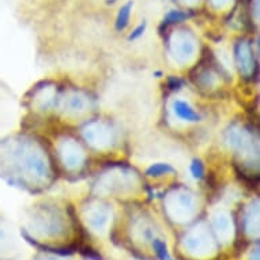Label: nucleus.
<instances>
[{
	"label": "nucleus",
	"instance_id": "f257e3e1",
	"mask_svg": "<svg viewBox=\"0 0 260 260\" xmlns=\"http://www.w3.org/2000/svg\"><path fill=\"white\" fill-rule=\"evenodd\" d=\"M175 113L177 115V117H180L181 120H185V121H199L201 120L199 113L193 111L191 105L184 103V101H176Z\"/></svg>",
	"mask_w": 260,
	"mask_h": 260
},
{
	"label": "nucleus",
	"instance_id": "f03ea898",
	"mask_svg": "<svg viewBox=\"0 0 260 260\" xmlns=\"http://www.w3.org/2000/svg\"><path fill=\"white\" fill-rule=\"evenodd\" d=\"M131 10H133V3L129 2L127 5H124L121 9L119 10L117 18H116V29L121 31L128 26L129 22V17H131Z\"/></svg>",
	"mask_w": 260,
	"mask_h": 260
},
{
	"label": "nucleus",
	"instance_id": "7ed1b4c3",
	"mask_svg": "<svg viewBox=\"0 0 260 260\" xmlns=\"http://www.w3.org/2000/svg\"><path fill=\"white\" fill-rule=\"evenodd\" d=\"M173 171V168L169 167V165H165V164H155L153 167L149 168V173L150 176H159V175H165L168 172Z\"/></svg>",
	"mask_w": 260,
	"mask_h": 260
},
{
	"label": "nucleus",
	"instance_id": "20e7f679",
	"mask_svg": "<svg viewBox=\"0 0 260 260\" xmlns=\"http://www.w3.org/2000/svg\"><path fill=\"white\" fill-rule=\"evenodd\" d=\"M187 18L188 14L183 13V11H171L165 18V21H167V23H175V22H183Z\"/></svg>",
	"mask_w": 260,
	"mask_h": 260
},
{
	"label": "nucleus",
	"instance_id": "39448f33",
	"mask_svg": "<svg viewBox=\"0 0 260 260\" xmlns=\"http://www.w3.org/2000/svg\"><path fill=\"white\" fill-rule=\"evenodd\" d=\"M154 248L157 249V253L159 255V257H161L162 260H172L171 256H169V253H168L167 251V247H165V244L161 243V241H154Z\"/></svg>",
	"mask_w": 260,
	"mask_h": 260
},
{
	"label": "nucleus",
	"instance_id": "423d86ee",
	"mask_svg": "<svg viewBox=\"0 0 260 260\" xmlns=\"http://www.w3.org/2000/svg\"><path fill=\"white\" fill-rule=\"evenodd\" d=\"M191 172L195 179H201L202 176H203V165L199 161H195L191 165Z\"/></svg>",
	"mask_w": 260,
	"mask_h": 260
},
{
	"label": "nucleus",
	"instance_id": "0eeeda50",
	"mask_svg": "<svg viewBox=\"0 0 260 260\" xmlns=\"http://www.w3.org/2000/svg\"><path fill=\"white\" fill-rule=\"evenodd\" d=\"M146 29V23L143 22V23H141V25L138 26L137 29L134 30V33L131 36H129V40H137L138 37H141L142 35H143V31H145Z\"/></svg>",
	"mask_w": 260,
	"mask_h": 260
}]
</instances>
